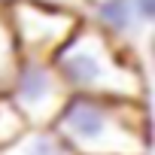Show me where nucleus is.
<instances>
[{
  "label": "nucleus",
  "mask_w": 155,
  "mask_h": 155,
  "mask_svg": "<svg viewBox=\"0 0 155 155\" xmlns=\"http://www.w3.org/2000/svg\"><path fill=\"white\" fill-rule=\"evenodd\" d=\"M25 122H21V116L12 110V104L9 101H0V146H9L12 140H18L21 134H25Z\"/></svg>",
  "instance_id": "obj_8"
},
{
  "label": "nucleus",
  "mask_w": 155,
  "mask_h": 155,
  "mask_svg": "<svg viewBox=\"0 0 155 155\" xmlns=\"http://www.w3.org/2000/svg\"><path fill=\"white\" fill-rule=\"evenodd\" d=\"M0 155H73V152L55 134L34 131V134H21L18 140H12L9 146H3Z\"/></svg>",
  "instance_id": "obj_6"
},
{
  "label": "nucleus",
  "mask_w": 155,
  "mask_h": 155,
  "mask_svg": "<svg viewBox=\"0 0 155 155\" xmlns=\"http://www.w3.org/2000/svg\"><path fill=\"white\" fill-rule=\"evenodd\" d=\"M55 137L79 155H143L146 116L113 97L73 94L55 116Z\"/></svg>",
  "instance_id": "obj_1"
},
{
  "label": "nucleus",
  "mask_w": 155,
  "mask_h": 155,
  "mask_svg": "<svg viewBox=\"0 0 155 155\" xmlns=\"http://www.w3.org/2000/svg\"><path fill=\"white\" fill-rule=\"evenodd\" d=\"M15 55H18V49H15V40H12L9 18H0V82H3V79L12 82V76L18 70Z\"/></svg>",
  "instance_id": "obj_7"
},
{
  "label": "nucleus",
  "mask_w": 155,
  "mask_h": 155,
  "mask_svg": "<svg viewBox=\"0 0 155 155\" xmlns=\"http://www.w3.org/2000/svg\"><path fill=\"white\" fill-rule=\"evenodd\" d=\"M55 76L64 88L88 97H131L140 82L131 61H125L110 37L94 28H76V34L55 52Z\"/></svg>",
  "instance_id": "obj_2"
},
{
  "label": "nucleus",
  "mask_w": 155,
  "mask_h": 155,
  "mask_svg": "<svg viewBox=\"0 0 155 155\" xmlns=\"http://www.w3.org/2000/svg\"><path fill=\"white\" fill-rule=\"evenodd\" d=\"M9 28H12V40L15 49L34 55L31 61L40 64L43 55H52L76 34V15L70 12H58V9H46L37 3H15L12 15H9Z\"/></svg>",
  "instance_id": "obj_3"
},
{
  "label": "nucleus",
  "mask_w": 155,
  "mask_h": 155,
  "mask_svg": "<svg viewBox=\"0 0 155 155\" xmlns=\"http://www.w3.org/2000/svg\"><path fill=\"white\" fill-rule=\"evenodd\" d=\"M28 3H37V6H46V9H58V12L76 15V12L85 6V0H28Z\"/></svg>",
  "instance_id": "obj_9"
},
{
  "label": "nucleus",
  "mask_w": 155,
  "mask_h": 155,
  "mask_svg": "<svg viewBox=\"0 0 155 155\" xmlns=\"http://www.w3.org/2000/svg\"><path fill=\"white\" fill-rule=\"evenodd\" d=\"M97 25L107 28V34L125 37L137 28V12L131 0H97Z\"/></svg>",
  "instance_id": "obj_5"
},
{
  "label": "nucleus",
  "mask_w": 155,
  "mask_h": 155,
  "mask_svg": "<svg viewBox=\"0 0 155 155\" xmlns=\"http://www.w3.org/2000/svg\"><path fill=\"white\" fill-rule=\"evenodd\" d=\"M12 110L21 116V122L49 125L55 122L58 110L64 107V85L43 61H25L12 76Z\"/></svg>",
  "instance_id": "obj_4"
}]
</instances>
